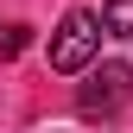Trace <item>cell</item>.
<instances>
[{
    "label": "cell",
    "instance_id": "obj_1",
    "mask_svg": "<svg viewBox=\"0 0 133 133\" xmlns=\"http://www.w3.org/2000/svg\"><path fill=\"white\" fill-rule=\"evenodd\" d=\"M89 63H102V19L89 6H70L63 25L51 32V70L57 76H82Z\"/></svg>",
    "mask_w": 133,
    "mask_h": 133
},
{
    "label": "cell",
    "instance_id": "obj_2",
    "mask_svg": "<svg viewBox=\"0 0 133 133\" xmlns=\"http://www.w3.org/2000/svg\"><path fill=\"white\" fill-rule=\"evenodd\" d=\"M82 76H89L76 89V114L82 121H114V114L133 102V70L127 63H89Z\"/></svg>",
    "mask_w": 133,
    "mask_h": 133
},
{
    "label": "cell",
    "instance_id": "obj_3",
    "mask_svg": "<svg viewBox=\"0 0 133 133\" xmlns=\"http://www.w3.org/2000/svg\"><path fill=\"white\" fill-rule=\"evenodd\" d=\"M102 38H133V0H102Z\"/></svg>",
    "mask_w": 133,
    "mask_h": 133
},
{
    "label": "cell",
    "instance_id": "obj_4",
    "mask_svg": "<svg viewBox=\"0 0 133 133\" xmlns=\"http://www.w3.org/2000/svg\"><path fill=\"white\" fill-rule=\"evenodd\" d=\"M32 44V25H6V38H0V57H19Z\"/></svg>",
    "mask_w": 133,
    "mask_h": 133
}]
</instances>
